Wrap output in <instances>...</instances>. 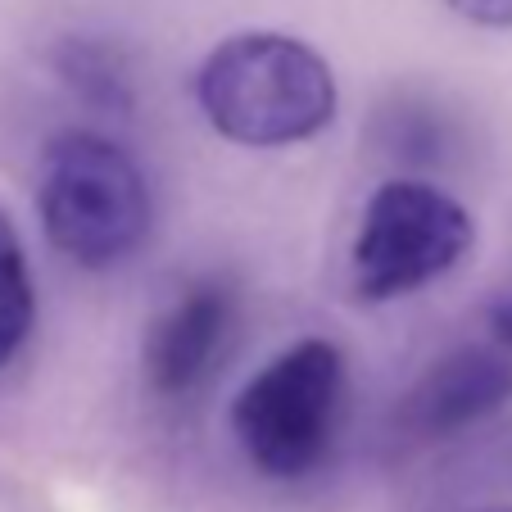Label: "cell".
I'll use <instances>...</instances> for the list:
<instances>
[{
  "label": "cell",
  "mask_w": 512,
  "mask_h": 512,
  "mask_svg": "<svg viewBox=\"0 0 512 512\" xmlns=\"http://www.w3.org/2000/svg\"><path fill=\"white\" fill-rule=\"evenodd\" d=\"M445 5L481 28H512V0H445Z\"/></svg>",
  "instance_id": "cell-9"
},
{
  "label": "cell",
  "mask_w": 512,
  "mask_h": 512,
  "mask_svg": "<svg viewBox=\"0 0 512 512\" xmlns=\"http://www.w3.org/2000/svg\"><path fill=\"white\" fill-rule=\"evenodd\" d=\"M476 241L472 213L454 195L426 182L390 177L363 209L354 250H349V286L358 300L386 304L399 295L445 277Z\"/></svg>",
  "instance_id": "cell-4"
},
{
  "label": "cell",
  "mask_w": 512,
  "mask_h": 512,
  "mask_svg": "<svg viewBox=\"0 0 512 512\" xmlns=\"http://www.w3.org/2000/svg\"><path fill=\"white\" fill-rule=\"evenodd\" d=\"M490 327H494V336L512 345V272L494 286V295H490Z\"/></svg>",
  "instance_id": "cell-10"
},
{
  "label": "cell",
  "mask_w": 512,
  "mask_h": 512,
  "mask_svg": "<svg viewBox=\"0 0 512 512\" xmlns=\"http://www.w3.org/2000/svg\"><path fill=\"white\" fill-rule=\"evenodd\" d=\"M37 209L46 241L78 268H114L150 232V186L109 136L68 127L41 155Z\"/></svg>",
  "instance_id": "cell-2"
},
{
  "label": "cell",
  "mask_w": 512,
  "mask_h": 512,
  "mask_svg": "<svg viewBox=\"0 0 512 512\" xmlns=\"http://www.w3.org/2000/svg\"><path fill=\"white\" fill-rule=\"evenodd\" d=\"M345 399V358L331 340H300L268 358L232 404V435L272 481H300L327 458Z\"/></svg>",
  "instance_id": "cell-3"
},
{
  "label": "cell",
  "mask_w": 512,
  "mask_h": 512,
  "mask_svg": "<svg viewBox=\"0 0 512 512\" xmlns=\"http://www.w3.org/2000/svg\"><path fill=\"white\" fill-rule=\"evenodd\" d=\"M195 100L218 136L254 150L300 145L336 118L331 64L286 32H236L204 55Z\"/></svg>",
  "instance_id": "cell-1"
},
{
  "label": "cell",
  "mask_w": 512,
  "mask_h": 512,
  "mask_svg": "<svg viewBox=\"0 0 512 512\" xmlns=\"http://www.w3.org/2000/svg\"><path fill=\"white\" fill-rule=\"evenodd\" d=\"M481 512H512V508H481Z\"/></svg>",
  "instance_id": "cell-11"
},
{
  "label": "cell",
  "mask_w": 512,
  "mask_h": 512,
  "mask_svg": "<svg viewBox=\"0 0 512 512\" xmlns=\"http://www.w3.org/2000/svg\"><path fill=\"white\" fill-rule=\"evenodd\" d=\"M55 68L59 78L68 87L78 91L87 105H100V109H132V87H127V68L105 41H91V37H68L59 41L55 50Z\"/></svg>",
  "instance_id": "cell-7"
},
{
  "label": "cell",
  "mask_w": 512,
  "mask_h": 512,
  "mask_svg": "<svg viewBox=\"0 0 512 512\" xmlns=\"http://www.w3.org/2000/svg\"><path fill=\"white\" fill-rule=\"evenodd\" d=\"M37 318V295H32V272L23 259V241L14 232L10 213L0 209V368L23 349Z\"/></svg>",
  "instance_id": "cell-8"
},
{
  "label": "cell",
  "mask_w": 512,
  "mask_h": 512,
  "mask_svg": "<svg viewBox=\"0 0 512 512\" xmlns=\"http://www.w3.org/2000/svg\"><path fill=\"white\" fill-rule=\"evenodd\" d=\"M512 395V363L494 349L467 345L458 354L440 358L431 372L413 386V395L399 408V422L422 440L458 435L472 422L490 417Z\"/></svg>",
  "instance_id": "cell-6"
},
{
  "label": "cell",
  "mask_w": 512,
  "mask_h": 512,
  "mask_svg": "<svg viewBox=\"0 0 512 512\" xmlns=\"http://www.w3.org/2000/svg\"><path fill=\"white\" fill-rule=\"evenodd\" d=\"M232 313H236V300L223 281L186 286L145 331L141 363H145L150 390L164 399H182L195 386H204L213 363L223 358Z\"/></svg>",
  "instance_id": "cell-5"
}]
</instances>
